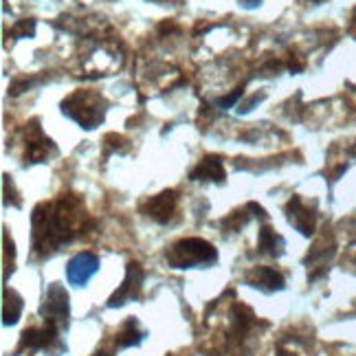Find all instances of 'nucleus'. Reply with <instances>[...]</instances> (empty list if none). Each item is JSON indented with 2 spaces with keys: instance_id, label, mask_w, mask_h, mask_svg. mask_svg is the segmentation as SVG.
<instances>
[{
  "instance_id": "dca6fc26",
  "label": "nucleus",
  "mask_w": 356,
  "mask_h": 356,
  "mask_svg": "<svg viewBox=\"0 0 356 356\" xmlns=\"http://www.w3.org/2000/svg\"><path fill=\"white\" fill-rule=\"evenodd\" d=\"M35 33V20H22L20 24L13 26V35L16 38H29Z\"/></svg>"
},
{
  "instance_id": "f257e3e1",
  "label": "nucleus",
  "mask_w": 356,
  "mask_h": 356,
  "mask_svg": "<svg viewBox=\"0 0 356 356\" xmlns=\"http://www.w3.org/2000/svg\"><path fill=\"white\" fill-rule=\"evenodd\" d=\"M84 220L81 200L62 194L56 202H42L33 209L31 216V240L33 251L38 255H51L62 244L71 242L79 231Z\"/></svg>"
},
{
  "instance_id": "20e7f679",
  "label": "nucleus",
  "mask_w": 356,
  "mask_h": 356,
  "mask_svg": "<svg viewBox=\"0 0 356 356\" xmlns=\"http://www.w3.org/2000/svg\"><path fill=\"white\" fill-rule=\"evenodd\" d=\"M68 312H71V306H68V293L64 291V286L58 282L49 284L42 304H40V317L44 319V323L62 330L68 325Z\"/></svg>"
},
{
  "instance_id": "f3484780",
  "label": "nucleus",
  "mask_w": 356,
  "mask_h": 356,
  "mask_svg": "<svg viewBox=\"0 0 356 356\" xmlns=\"http://www.w3.org/2000/svg\"><path fill=\"white\" fill-rule=\"evenodd\" d=\"M240 95H242V88H236V92H231L229 97L220 99V102H218V106H220V108H231V106H234L240 99Z\"/></svg>"
},
{
  "instance_id": "f8f14e48",
  "label": "nucleus",
  "mask_w": 356,
  "mask_h": 356,
  "mask_svg": "<svg viewBox=\"0 0 356 356\" xmlns=\"http://www.w3.org/2000/svg\"><path fill=\"white\" fill-rule=\"evenodd\" d=\"M257 246H259V251H262V253L273 255V257H280L284 253L286 240L277 234L275 229L262 227V229H259V236H257Z\"/></svg>"
},
{
  "instance_id": "412c9836",
  "label": "nucleus",
  "mask_w": 356,
  "mask_h": 356,
  "mask_svg": "<svg viewBox=\"0 0 356 356\" xmlns=\"http://www.w3.org/2000/svg\"><path fill=\"white\" fill-rule=\"evenodd\" d=\"M352 20L356 22V9H354V13H352Z\"/></svg>"
},
{
  "instance_id": "9d476101",
  "label": "nucleus",
  "mask_w": 356,
  "mask_h": 356,
  "mask_svg": "<svg viewBox=\"0 0 356 356\" xmlns=\"http://www.w3.org/2000/svg\"><path fill=\"white\" fill-rule=\"evenodd\" d=\"M26 132H29V139H26V161L29 163H42L49 159V154L56 152V145L42 134L38 121H31V126Z\"/></svg>"
},
{
  "instance_id": "6ab92c4d",
  "label": "nucleus",
  "mask_w": 356,
  "mask_h": 356,
  "mask_svg": "<svg viewBox=\"0 0 356 356\" xmlns=\"http://www.w3.org/2000/svg\"><path fill=\"white\" fill-rule=\"evenodd\" d=\"M92 356H115L113 352H106V350H102V352H97V354H92Z\"/></svg>"
},
{
  "instance_id": "39448f33",
  "label": "nucleus",
  "mask_w": 356,
  "mask_h": 356,
  "mask_svg": "<svg viewBox=\"0 0 356 356\" xmlns=\"http://www.w3.org/2000/svg\"><path fill=\"white\" fill-rule=\"evenodd\" d=\"M143 277H145V273H143L141 264L139 262H130L126 266V277H123V284L113 293V297L108 299V306L117 308V306L128 304V301L139 299L141 291H143Z\"/></svg>"
},
{
  "instance_id": "a211bd4d",
  "label": "nucleus",
  "mask_w": 356,
  "mask_h": 356,
  "mask_svg": "<svg viewBox=\"0 0 356 356\" xmlns=\"http://www.w3.org/2000/svg\"><path fill=\"white\" fill-rule=\"evenodd\" d=\"M262 0H240V5L244 7V9H255Z\"/></svg>"
},
{
  "instance_id": "7ed1b4c3",
  "label": "nucleus",
  "mask_w": 356,
  "mask_h": 356,
  "mask_svg": "<svg viewBox=\"0 0 356 356\" xmlns=\"http://www.w3.org/2000/svg\"><path fill=\"white\" fill-rule=\"evenodd\" d=\"M62 113L66 117H71L77 121L81 128L92 130L95 126H99L106 115V102L99 92L92 90H77L71 97H66L62 102Z\"/></svg>"
},
{
  "instance_id": "aec40b11",
  "label": "nucleus",
  "mask_w": 356,
  "mask_h": 356,
  "mask_svg": "<svg viewBox=\"0 0 356 356\" xmlns=\"http://www.w3.org/2000/svg\"><path fill=\"white\" fill-rule=\"evenodd\" d=\"M277 356H297V354H293V352H284V350H282V352H280Z\"/></svg>"
},
{
  "instance_id": "ddd939ff",
  "label": "nucleus",
  "mask_w": 356,
  "mask_h": 356,
  "mask_svg": "<svg viewBox=\"0 0 356 356\" xmlns=\"http://www.w3.org/2000/svg\"><path fill=\"white\" fill-rule=\"evenodd\" d=\"M22 308H24V301L22 297L13 291V289H7L5 286V293H3V323L5 325H13L22 314Z\"/></svg>"
},
{
  "instance_id": "4468645a",
  "label": "nucleus",
  "mask_w": 356,
  "mask_h": 356,
  "mask_svg": "<svg viewBox=\"0 0 356 356\" xmlns=\"http://www.w3.org/2000/svg\"><path fill=\"white\" fill-rule=\"evenodd\" d=\"M143 337H145V332L139 330V323H136V319L130 317L126 323L121 325V330H119V334H117V346H119V348L139 346Z\"/></svg>"
},
{
  "instance_id": "9b49d317",
  "label": "nucleus",
  "mask_w": 356,
  "mask_h": 356,
  "mask_svg": "<svg viewBox=\"0 0 356 356\" xmlns=\"http://www.w3.org/2000/svg\"><path fill=\"white\" fill-rule=\"evenodd\" d=\"M191 181H211V183H225V168L220 156H204L191 172Z\"/></svg>"
},
{
  "instance_id": "2eb2a0df",
  "label": "nucleus",
  "mask_w": 356,
  "mask_h": 356,
  "mask_svg": "<svg viewBox=\"0 0 356 356\" xmlns=\"http://www.w3.org/2000/svg\"><path fill=\"white\" fill-rule=\"evenodd\" d=\"M249 209H242V211H234L229 218H225L222 220V229H227L229 234H236V231H240L246 222H249V213H246Z\"/></svg>"
},
{
  "instance_id": "f03ea898",
  "label": "nucleus",
  "mask_w": 356,
  "mask_h": 356,
  "mask_svg": "<svg viewBox=\"0 0 356 356\" xmlns=\"http://www.w3.org/2000/svg\"><path fill=\"white\" fill-rule=\"evenodd\" d=\"M165 259L172 268H196L211 266L218 259V251L213 244L200 238H185L174 242L165 251Z\"/></svg>"
},
{
  "instance_id": "423d86ee",
  "label": "nucleus",
  "mask_w": 356,
  "mask_h": 356,
  "mask_svg": "<svg viewBox=\"0 0 356 356\" xmlns=\"http://www.w3.org/2000/svg\"><path fill=\"white\" fill-rule=\"evenodd\" d=\"M99 270V257L95 253H77L66 266V277L73 286H84Z\"/></svg>"
},
{
  "instance_id": "0eeeda50",
  "label": "nucleus",
  "mask_w": 356,
  "mask_h": 356,
  "mask_svg": "<svg viewBox=\"0 0 356 356\" xmlns=\"http://www.w3.org/2000/svg\"><path fill=\"white\" fill-rule=\"evenodd\" d=\"M176 202H178V196H176V191L168 189V191H161L159 196L154 198H149L141 211L147 216V218H152L154 222H161V225H168L172 220V216L176 211Z\"/></svg>"
},
{
  "instance_id": "1a4fd4ad",
  "label": "nucleus",
  "mask_w": 356,
  "mask_h": 356,
  "mask_svg": "<svg viewBox=\"0 0 356 356\" xmlns=\"http://www.w3.org/2000/svg\"><path fill=\"white\" fill-rule=\"evenodd\" d=\"M246 284L253 286V289L262 291V293H275L282 291L286 286V280L280 270L270 268V266H255L249 270L246 275Z\"/></svg>"
},
{
  "instance_id": "6e6552de",
  "label": "nucleus",
  "mask_w": 356,
  "mask_h": 356,
  "mask_svg": "<svg viewBox=\"0 0 356 356\" xmlns=\"http://www.w3.org/2000/svg\"><path fill=\"white\" fill-rule=\"evenodd\" d=\"M286 216H289V222L299 231L301 236H312L314 234V220H317V216H314L312 209H308L304 200L299 196H293L286 204Z\"/></svg>"
},
{
  "instance_id": "4be33fe9",
  "label": "nucleus",
  "mask_w": 356,
  "mask_h": 356,
  "mask_svg": "<svg viewBox=\"0 0 356 356\" xmlns=\"http://www.w3.org/2000/svg\"><path fill=\"white\" fill-rule=\"evenodd\" d=\"M314 3H319V0H314Z\"/></svg>"
}]
</instances>
